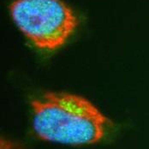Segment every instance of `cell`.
<instances>
[{
  "mask_svg": "<svg viewBox=\"0 0 149 149\" xmlns=\"http://www.w3.org/2000/svg\"><path fill=\"white\" fill-rule=\"evenodd\" d=\"M32 124L38 138L70 146L100 141L110 121L88 100L73 93L48 92L31 102Z\"/></svg>",
  "mask_w": 149,
  "mask_h": 149,
  "instance_id": "cell-1",
  "label": "cell"
},
{
  "mask_svg": "<svg viewBox=\"0 0 149 149\" xmlns=\"http://www.w3.org/2000/svg\"><path fill=\"white\" fill-rule=\"evenodd\" d=\"M10 14L24 36L41 51L64 45L77 27V17L62 0H15Z\"/></svg>",
  "mask_w": 149,
  "mask_h": 149,
  "instance_id": "cell-2",
  "label": "cell"
}]
</instances>
